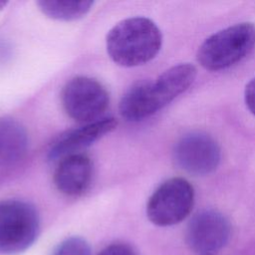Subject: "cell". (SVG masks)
Segmentation results:
<instances>
[{"instance_id":"cell-1","label":"cell","mask_w":255,"mask_h":255,"mask_svg":"<svg viewBox=\"0 0 255 255\" xmlns=\"http://www.w3.org/2000/svg\"><path fill=\"white\" fill-rule=\"evenodd\" d=\"M195 77L196 68L184 63L169 68L154 81L134 84L120 102L121 116L128 122H138L152 116L185 92Z\"/></svg>"},{"instance_id":"cell-2","label":"cell","mask_w":255,"mask_h":255,"mask_svg":"<svg viewBox=\"0 0 255 255\" xmlns=\"http://www.w3.org/2000/svg\"><path fill=\"white\" fill-rule=\"evenodd\" d=\"M162 36L156 24L145 17L125 19L108 33L110 58L122 67H135L152 60L160 50Z\"/></svg>"},{"instance_id":"cell-3","label":"cell","mask_w":255,"mask_h":255,"mask_svg":"<svg viewBox=\"0 0 255 255\" xmlns=\"http://www.w3.org/2000/svg\"><path fill=\"white\" fill-rule=\"evenodd\" d=\"M255 48V25L238 23L208 37L199 47L197 61L208 71H220L237 64Z\"/></svg>"},{"instance_id":"cell-4","label":"cell","mask_w":255,"mask_h":255,"mask_svg":"<svg viewBox=\"0 0 255 255\" xmlns=\"http://www.w3.org/2000/svg\"><path fill=\"white\" fill-rule=\"evenodd\" d=\"M39 215L28 202L9 199L0 202V253L19 254L36 240Z\"/></svg>"},{"instance_id":"cell-5","label":"cell","mask_w":255,"mask_h":255,"mask_svg":"<svg viewBox=\"0 0 255 255\" xmlns=\"http://www.w3.org/2000/svg\"><path fill=\"white\" fill-rule=\"evenodd\" d=\"M194 201L192 185L184 178L173 177L161 183L146 205L148 219L157 226H170L182 221Z\"/></svg>"},{"instance_id":"cell-6","label":"cell","mask_w":255,"mask_h":255,"mask_svg":"<svg viewBox=\"0 0 255 255\" xmlns=\"http://www.w3.org/2000/svg\"><path fill=\"white\" fill-rule=\"evenodd\" d=\"M62 104L70 118L90 124L102 119L109 106V94L97 80L79 76L64 87Z\"/></svg>"},{"instance_id":"cell-7","label":"cell","mask_w":255,"mask_h":255,"mask_svg":"<svg viewBox=\"0 0 255 255\" xmlns=\"http://www.w3.org/2000/svg\"><path fill=\"white\" fill-rule=\"evenodd\" d=\"M221 158L216 140L202 131L183 135L174 145L173 159L176 165L192 175H205L214 171Z\"/></svg>"},{"instance_id":"cell-8","label":"cell","mask_w":255,"mask_h":255,"mask_svg":"<svg viewBox=\"0 0 255 255\" xmlns=\"http://www.w3.org/2000/svg\"><path fill=\"white\" fill-rule=\"evenodd\" d=\"M231 226L219 211L205 209L197 212L186 228V242L196 252L209 254L221 249L229 240Z\"/></svg>"},{"instance_id":"cell-9","label":"cell","mask_w":255,"mask_h":255,"mask_svg":"<svg viewBox=\"0 0 255 255\" xmlns=\"http://www.w3.org/2000/svg\"><path fill=\"white\" fill-rule=\"evenodd\" d=\"M117 127V121L113 118H104L97 122L86 124L84 127L69 130L61 134L51 145L48 157L52 161L76 153L92 145L105 134L113 131Z\"/></svg>"},{"instance_id":"cell-10","label":"cell","mask_w":255,"mask_h":255,"mask_svg":"<svg viewBox=\"0 0 255 255\" xmlns=\"http://www.w3.org/2000/svg\"><path fill=\"white\" fill-rule=\"evenodd\" d=\"M93 171V162L88 155L82 152L71 154L59 160L54 173V183L63 194L78 196L89 188Z\"/></svg>"},{"instance_id":"cell-11","label":"cell","mask_w":255,"mask_h":255,"mask_svg":"<svg viewBox=\"0 0 255 255\" xmlns=\"http://www.w3.org/2000/svg\"><path fill=\"white\" fill-rule=\"evenodd\" d=\"M28 143V133L18 121L0 119V167L13 165L23 158Z\"/></svg>"},{"instance_id":"cell-12","label":"cell","mask_w":255,"mask_h":255,"mask_svg":"<svg viewBox=\"0 0 255 255\" xmlns=\"http://www.w3.org/2000/svg\"><path fill=\"white\" fill-rule=\"evenodd\" d=\"M39 9L49 18L62 21H73L84 17L92 8V1H38Z\"/></svg>"},{"instance_id":"cell-13","label":"cell","mask_w":255,"mask_h":255,"mask_svg":"<svg viewBox=\"0 0 255 255\" xmlns=\"http://www.w3.org/2000/svg\"><path fill=\"white\" fill-rule=\"evenodd\" d=\"M52 255H91L89 244L80 237H71L63 241Z\"/></svg>"},{"instance_id":"cell-14","label":"cell","mask_w":255,"mask_h":255,"mask_svg":"<svg viewBox=\"0 0 255 255\" xmlns=\"http://www.w3.org/2000/svg\"><path fill=\"white\" fill-rule=\"evenodd\" d=\"M98 255H136L132 247L124 243H116L106 247Z\"/></svg>"},{"instance_id":"cell-15","label":"cell","mask_w":255,"mask_h":255,"mask_svg":"<svg viewBox=\"0 0 255 255\" xmlns=\"http://www.w3.org/2000/svg\"><path fill=\"white\" fill-rule=\"evenodd\" d=\"M244 98L247 108L255 116V77L247 84L244 92Z\"/></svg>"},{"instance_id":"cell-16","label":"cell","mask_w":255,"mask_h":255,"mask_svg":"<svg viewBox=\"0 0 255 255\" xmlns=\"http://www.w3.org/2000/svg\"><path fill=\"white\" fill-rule=\"evenodd\" d=\"M6 4H7L6 1H1V0H0V10H2V9L6 6Z\"/></svg>"},{"instance_id":"cell-17","label":"cell","mask_w":255,"mask_h":255,"mask_svg":"<svg viewBox=\"0 0 255 255\" xmlns=\"http://www.w3.org/2000/svg\"><path fill=\"white\" fill-rule=\"evenodd\" d=\"M202 255H211V254H202Z\"/></svg>"}]
</instances>
